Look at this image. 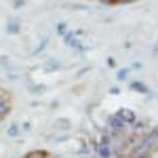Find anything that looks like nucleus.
I'll list each match as a JSON object with an SVG mask.
<instances>
[{
    "label": "nucleus",
    "mask_w": 158,
    "mask_h": 158,
    "mask_svg": "<svg viewBox=\"0 0 158 158\" xmlns=\"http://www.w3.org/2000/svg\"><path fill=\"white\" fill-rule=\"evenodd\" d=\"M116 116H118V118H120V120L124 122L127 127H129V124H135V122H137V116H135V112H133V110H129V108L118 110V112H116Z\"/></svg>",
    "instance_id": "1"
},
{
    "label": "nucleus",
    "mask_w": 158,
    "mask_h": 158,
    "mask_svg": "<svg viewBox=\"0 0 158 158\" xmlns=\"http://www.w3.org/2000/svg\"><path fill=\"white\" fill-rule=\"evenodd\" d=\"M63 38H65V44H68V47H74V49H78V51H85L86 49L85 44L76 38V34H74V32H70V34L65 32V34H63Z\"/></svg>",
    "instance_id": "2"
},
{
    "label": "nucleus",
    "mask_w": 158,
    "mask_h": 158,
    "mask_svg": "<svg viewBox=\"0 0 158 158\" xmlns=\"http://www.w3.org/2000/svg\"><path fill=\"white\" fill-rule=\"evenodd\" d=\"M95 152H97V158H110L114 154L112 148H110V143H97V146H95Z\"/></svg>",
    "instance_id": "3"
},
{
    "label": "nucleus",
    "mask_w": 158,
    "mask_h": 158,
    "mask_svg": "<svg viewBox=\"0 0 158 158\" xmlns=\"http://www.w3.org/2000/svg\"><path fill=\"white\" fill-rule=\"evenodd\" d=\"M70 127H72V122L68 118H57L55 120V131H70Z\"/></svg>",
    "instance_id": "4"
},
{
    "label": "nucleus",
    "mask_w": 158,
    "mask_h": 158,
    "mask_svg": "<svg viewBox=\"0 0 158 158\" xmlns=\"http://www.w3.org/2000/svg\"><path fill=\"white\" fill-rule=\"evenodd\" d=\"M4 76H6V80H9V82H17V80L21 78V74L17 72L15 68H11V65H9V70L4 72Z\"/></svg>",
    "instance_id": "5"
},
{
    "label": "nucleus",
    "mask_w": 158,
    "mask_h": 158,
    "mask_svg": "<svg viewBox=\"0 0 158 158\" xmlns=\"http://www.w3.org/2000/svg\"><path fill=\"white\" fill-rule=\"evenodd\" d=\"M131 91H133V93H141V95H146L148 86L143 85V82H137V80H135V82H131Z\"/></svg>",
    "instance_id": "6"
},
{
    "label": "nucleus",
    "mask_w": 158,
    "mask_h": 158,
    "mask_svg": "<svg viewBox=\"0 0 158 158\" xmlns=\"http://www.w3.org/2000/svg\"><path fill=\"white\" fill-rule=\"evenodd\" d=\"M6 32H9V34H19V32H21L19 21H9V23H6Z\"/></svg>",
    "instance_id": "7"
},
{
    "label": "nucleus",
    "mask_w": 158,
    "mask_h": 158,
    "mask_svg": "<svg viewBox=\"0 0 158 158\" xmlns=\"http://www.w3.org/2000/svg\"><path fill=\"white\" fill-rule=\"evenodd\" d=\"M19 131H21V129H19V124H11V127L6 129V135H9V137H17Z\"/></svg>",
    "instance_id": "8"
},
{
    "label": "nucleus",
    "mask_w": 158,
    "mask_h": 158,
    "mask_svg": "<svg viewBox=\"0 0 158 158\" xmlns=\"http://www.w3.org/2000/svg\"><path fill=\"white\" fill-rule=\"evenodd\" d=\"M129 72H131L129 68H122V70L116 72V78H118V80H127V78H129Z\"/></svg>",
    "instance_id": "9"
},
{
    "label": "nucleus",
    "mask_w": 158,
    "mask_h": 158,
    "mask_svg": "<svg viewBox=\"0 0 158 158\" xmlns=\"http://www.w3.org/2000/svg\"><path fill=\"white\" fill-rule=\"evenodd\" d=\"M47 44H49V40H47V38H42V40H40V44H38L36 49H34V55H38V53H42Z\"/></svg>",
    "instance_id": "10"
},
{
    "label": "nucleus",
    "mask_w": 158,
    "mask_h": 158,
    "mask_svg": "<svg viewBox=\"0 0 158 158\" xmlns=\"http://www.w3.org/2000/svg\"><path fill=\"white\" fill-rule=\"evenodd\" d=\"M25 158H47V152H30Z\"/></svg>",
    "instance_id": "11"
},
{
    "label": "nucleus",
    "mask_w": 158,
    "mask_h": 158,
    "mask_svg": "<svg viewBox=\"0 0 158 158\" xmlns=\"http://www.w3.org/2000/svg\"><path fill=\"white\" fill-rule=\"evenodd\" d=\"M44 70H59V63H57V61H49V63L44 65Z\"/></svg>",
    "instance_id": "12"
},
{
    "label": "nucleus",
    "mask_w": 158,
    "mask_h": 158,
    "mask_svg": "<svg viewBox=\"0 0 158 158\" xmlns=\"http://www.w3.org/2000/svg\"><path fill=\"white\" fill-rule=\"evenodd\" d=\"M0 65H4V68H9V65H11V59H9L6 55H0Z\"/></svg>",
    "instance_id": "13"
},
{
    "label": "nucleus",
    "mask_w": 158,
    "mask_h": 158,
    "mask_svg": "<svg viewBox=\"0 0 158 158\" xmlns=\"http://www.w3.org/2000/svg\"><path fill=\"white\" fill-rule=\"evenodd\" d=\"M25 0H13V9H23Z\"/></svg>",
    "instance_id": "14"
},
{
    "label": "nucleus",
    "mask_w": 158,
    "mask_h": 158,
    "mask_svg": "<svg viewBox=\"0 0 158 158\" xmlns=\"http://www.w3.org/2000/svg\"><path fill=\"white\" fill-rule=\"evenodd\" d=\"M32 93H44V85H38V86H32Z\"/></svg>",
    "instance_id": "15"
},
{
    "label": "nucleus",
    "mask_w": 158,
    "mask_h": 158,
    "mask_svg": "<svg viewBox=\"0 0 158 158\" xmlns=\"http://www.w3.org/2000/svg\"><path fill=\"white\" fill-rule=\"evenodd\" d=\"M57 32H59V34H65V32H68V25H65V23H59V25H57Z\"/></svg>",
    "instance_id": "16"
},
{
    "label": "nucleus",
    "mask_w": 158,
    "mask_h": 158,
    "mask_svg": "<svg viewBox=\"0 0 158 158\" xmlns=\"http://www.w3.org/2000/svg\"><path fill=\"white\" fill-rule=\"evenodd\" d=\"M68 139V135H59V137H55V143H63Z\"/></svg>",
    "instance_id": "17"
},
{
    "label": "nucleus",
    "mask_w": 158,
    "mask_h": 158,
    "mask_svg": "<svg viewBox=\"0 0 158 158\" xmlns=\"http://www.w3.org/2000/svg\"><path fill=\"white\" fill-rule=\"evenodd\" d=\"M110 93H112V95H118V93H120V89H118V86H112V89H110Z\"/></svg>",
    "instance_id": "18"
},
{
    "label": "nucleus",
    "mask_w": 158,
    "mask_h": 158,
    "mask_svg": "<svg viewBox=\"0 0 158 158\" xmlns=\"http://www.w3.org/2000/svg\"><path fill=\"white\" fill-rule=\"evenodd\" d=\"M99 2H103V4H114V0H99Z\"/></svg>",
    "instance_id": "19"
},
{
    "label": "nucleus",
    "mask_w": 158,
    "mask_h": 158,
    "mask_svg": "<svg viewBox=\"0 0 158 158\" xmlns=\"http://www.w3.org/2000/svg\"><path fill=\"white\" fill-rule=\"evenodd\" d=\"M53 158H63V156H53Z\"/></svg>",
    "instance_id": "20"
},
{
    "label": "nucleus",
    "mask_w": 158,
    "mask_h": 158,
    "mask_svg": "<svg viewBox=\"0 0 158 158\" xmlns=\"http://www.w3.org/2000/svg\"><path fill=\"white\" fill-rule=\"evenodd\" d=\"M2 95H4V93H2V91H0V97H2Z\"/></svg>",
    "instance_id": "21"
}]
</instances>
